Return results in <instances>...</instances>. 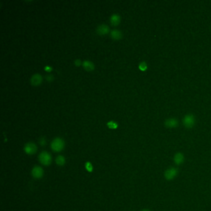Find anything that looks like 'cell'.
<instances>
[{
    "label": "cell",
    "instance_id": "1",
    "mask_svg": "<svg viewBox=\"0 0 211 211\" xmlns=\"http://www.w3.org/2000/svg\"><path fill=\"white\" fill-rule=\"evenodd\" d=\"M65 147V142L61 138H57L54 139L51 143L52 149L55 152H60Z\"/></svg>",
    "mask_w": 211,
    "mask_h": 211
},
{
    "label": "cell",
    "instance_id": "2",
    "mask_svg": "<svg viewBox=\"0 0 211 211\" xmlns=\"http://www.w3.org/2000/svg\"><path fill=\"white\" fill-rule=\"evenodd\" d=\"M39 160L42 165L45 166H48L51 164L52 158L50 153H48L47 151H43L39 154Z\"/></svg>",
    "mask_w": 211,
    "mask_h": 211
},
{
    "label": "cell",
    "instance_id": "3",
    "mask_svg": "<svg viewBox=\"0 0 211 211\" xmlns=\"http://www.w3.org/2000/svg\"><path fill=\"white\" fill-rule=\"evenodd\" d=\"M178 175V170L175 167H170L167 169L164 173V177L167 180H172L175 179Z\"/></svg>",
    "mask_w": 211,
    "mask_h": 211
},
{
    "label": "cell",
    "instance_id": "4",
    "mask_svg": "<svg viewBox=\"0 0 211 211\" xmlns=\"http://www.w3.org/2000/svg\"><path fill=\"white\" fill-rule=\"evenodd\" d=\"M183 125L187 128H191L195 125V118L193 115H186L183 120Z\"/></svg>",
    "mask_w": 211,
    "mask_h": 211
},
{
    "label": "cell",
    "instance_id": "5",
    "mask_svg": "<svg viewBox=\"0 0 211 211\" xmlns=\"http://www.w3.org/2000/svg\"><path fill=\"white\" fill-rule=\"evenodd\" d=\"M24 151L29 155H33L37 151V147L34 142H28L24 146Z\"/></svg>",
    "mask_w": 211,
    "mask_h": 211
},
{
    "label": "cell",
    "instance_id": "6",
    "mask_svg": "<svg viewBox=\"0 0 211 211\" xmlns=\"http://www.w3.org/2000/svg\"><path fill=\"white\" fill-rule=\"evenodd\" d=\"M43 170L40 166H35L32 170V175L34 178L39 179L43 175Z\"/></svg>",
    "mask_w": 211,
    "mask_h": 211
},
{
    "label": "cell",
    "instance_id": "7",
    "mask_svg": "<svg viewBox=\"0 0 211 211\" xmlns=\"http://www.w3.org/2000/svg\"><path fill=\"white\" fill-rule=\"evenodd\" d=\"M42 76L39 74H35L30 79V83L34 86H38L42 83Z\"/></svg>",
    "mask_w": 211,
    "mask_h": 211
},
{
    "label": "cell",
    "instance_id": "8",
    "mask_svg": "<svg viewBox=\"0 0 211 211\" xmlns=\"http://www.w3.org/2000/svg\"><path fill=\"white\" fill-rule=\"evenodd\" d=\"M110 31V28L105 24H101L98 26L97 29V33L100 35H103L107 34Z\"/></svg>",
    "mask_w": 211,
    "mask_h": 211
},
{
    "label": "cell",
    "instance_id": "9",
    "mask_svg": "<svg viewBox=\"0 0 211 211\" xmlns=\"http://www.w3.org/2000/svg\"><path fill=\"white\" fill-rule=\"evenodd\" d=\"M173 161H174V163L177 165L182 164L184 162V156L183 154L178 152L175 154L174 157H173Z\"/></svg>",
    "mask_w": 211,
    "mask_h": 211
},
{
    "label": "cell",
    "instance_id": "10",
    "mask_svg": "<svg viewBox=\"0 0 211 211\" xmlns=\"http://www.w3.org/2000/svg\"><path fill=\"white\" fill-rule=\"evenodd\" d=\"M165 125L168 128H175L178 126V121L175 118H169L165 121Z\"/></svg>",
    "mask_w": 211,
    "mask_h": 211
},
{
    "label": "cell",
    "instance_id": "11",
    "mask_svg": "<svg viewBox=\"0 0 211 211\" xmlns=\"http://www.w3.org/2000/svg\"><path fill=\"white\" fill-rule=\"evenodd\" d=\"M83 66L84 68V70L88 71H92L94 70L95 66L94 63H92L90 61H84L83 63Z\"/></svg>",
    "mask_w": 211,
    "mask_h": 211
},
{
    "label": "cell",
    "instance_id": "12",
    "mask_svg": "<svg viewBox=\"0 0 211 211\" xmlns=\"http://www.w3.org/2000/svg\"><path fill=\"white\" fill-rule=\"evenodd\" d=\"M111 37L113 39L115 40H120L122 38L123 35L121 31L115 29L111 32Z\"/></svg>",
    "mask_w": 211,
    "mask_h": 211
},
{
    "label": "cell",
    "instance_id": "13",
    "mask_svg": "<svg viewBox=\"0 0 211 211\" xmlns=\"http://www.w3.org/2000/svg\"><path fill=\"white\" fill-rule=\"evenodd\" d=\"M110 22L112 26H117L120 23V16L118 14H113L110 17Z\"/></svg>",
    "mask_w": 211,
    "mask_h": 211
},
{
    "label": "cell",
    "instance_id": "14",
    "mask_svg": "<svg viewBox=\"0 0 211 211\" xmlns=\"http://www.w3.org/2000/svg\"><path fill=\"white\" fill-rule=\"evenodd\" d=\"M66 159L63 156H58L56 158V163L59 166H63L65 164Z\"/></svg>",
    "mask_w": 211,
    "mask_h": 211
},
{
    "label": "cell",
    "instance_id": "15",
    "mask_svg": "<svg viewBox=\"0 0 211 211\" xmlns=\"http://www.w3.org/2000/svg\"><path fill=\"white\" fill-rule=\"evenodd\" d=\"M139 69L141 71H146L147 70V65L145 61H142L139 65Z\"/></svg>",
    "mask_w": 211,
    "mask_h": 211
},
{
    "label": "cell",
    "instance_id": "16",
    "mask_svg": "<svg viewBox=\"0 0 211 211\" xmlns=\"http://www.w3.org/2000/svg\"><path fill=\"white\" fill-rule=\"evenodd\" d=\"M107 126L110 129H115L118 128V124L113 121H110L107 123Z\"/></svg>",
    "mask_w": 211,
    "mask_h": 211
},
{
    "label": "cell",
    "instance_id": "17",
    "mask_svg": "<svg viewBox=\"0 0 211 211\" xmlns=\"http://www.w3.org/2000/svg\"><path fill=\"white\" fill-rule=\"evenodd\" d=\"M85 169L88 170L89 172H92L93 170V166L92 165V164L89 162H87L85 164Z\"/></svg>",
    "mask_w": 211,
    "mask_h": 211
},
{
    "label": "cell",
    "instance_id": "18",
    "mask_svg": "<svg viewBox=\"0 0 211 211\" xmlns=\"http://www.w3.org/2000/svg\"><path fill=\"white\" fill-rule=\"evenodd\" d=\"M45 79L48 82H52L54 80V76L52 74H47L45 76Z\"/></svg>",
    "mask_w": 211,
    "mask_h": 211
},
{
    "label": "cell",
    "instance_id": "19",
    "mask_svg": "<svg viewBox=\"0 0 211 211\" xmlns=\"http://www.w3.org/2000/svg\"><path fill=\"white\" fill-rule=\"evenodd\" d=\"M39 144L42 146H44L46 145L47 144V140L45 138H41L39 140Z\"/></svg>",
    "mask_w": 211,
    "mask_h": 211
},
{
    "label": "cell",
    "instance_id": "20",
    "mask_svg": "<svg viewBox=\"0 0 211 211\" xmlns=\"http://www.w3.org/2000/svg\"><path fill=\"white\" fill-rule=\"evenodd\" d=\"M74 64H75V65L76 66H79L81 65V61H80V60L77 59L75 60V61H74Z\"/></svg>",
    "mask_w": 211,
    "mask_h": 211
},
{
    "label": "cell",
    "instance_id": "21",
    "mask_svg": "<svg viewBox=\"0 0 211 211\" xmlns=\"http://www.w3.org/2000/svg\"><path fill=\"white\" fill-rule=\"evenodd\" d=\"M44 69L47 72H51L52 71V67H50V66H45Z\"/></svg>",
    "mask_w": 211,
    "mask_h": 211
},
{
    "label": "cell",
    "instance_id": "22",
    "mask_svg": "<svg viewBox=\"0 0 211 211\" xmlns=\"http://www.w3.org/2000/svg\"><path fill=\"white\" fill-rule=\"evenodd\" d=\"M141 211H151V210H149V209H145L142 210Z\"/></svg>",
    "mask_w": 211,
    "mask_h": 211
}]
</instances>
